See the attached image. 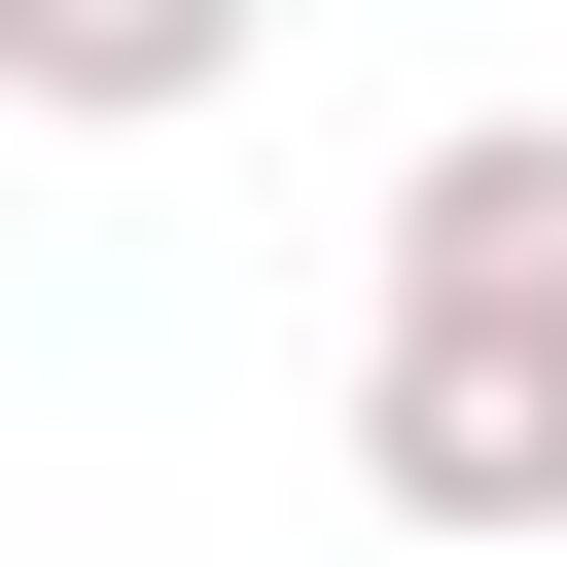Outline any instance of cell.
I'll list each match as a JSON object with an SVG mask.
<instances>
[{
    "label": "cell",
    "instance_id": "2",
    "mask_svg": "<svg viewBox=\"0 0 567 567\" xmlns=\"http://www.w3.org/2000/svg\"><path fill=\"white\" fill-rule=\"evenodd\" d=\"M248 35L284 0H0V106L35 142H177V106H248Z\"/></svg>",
    "mask_w": 567,
    "mask_h": 567
},
{
    "label": "cell",
    "instance_id": "1",
    "mask_svg": "<svg viewBox=\"0 0 567 567\" xmlns=\"http://www.w3.org/2000/svg\"><path fill=\"white\" fill-rule=\"evenodd\" d=\"M354 496L425 567H567V106H461L354 248Z\"/></svg>",
    "mask_w": 567,
    "mask_h": 567
}]
</instances>
